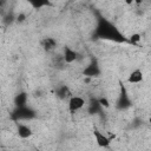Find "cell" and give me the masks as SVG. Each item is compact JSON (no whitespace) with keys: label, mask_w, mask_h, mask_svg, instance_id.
Instances as JSON below:
<instances>
[{"label":"cell","mask_w":151,"mask_h":151,"mask_svg":"<svg viewBox=\"0 0 151 151\" xmlns=\"http://www.w3.org/2000/svg\"><path fill=\"white\" fill-rule=\"evenodd\" d=\"M94 34L97 38L99 39H104V40H109V41H114L118 44L122 42H129V38H126L120 29L110 20H107L106 18H99L97 26L94 28Z\"/></svg>","instance_id":"1"},{"label":"cell","mask_w":151,"mask_h":151,"mask_svg":"<svg viewBox=\"0 0 151 151\" xmlns=\"http://www.w3.org/2000/svg\"><path fill=\"white\" fill-rule=\"evenodd\" d=\"M12 117H13V119H15V120H27V119L34 118V117H35V112H34L31 107H28L27 105H25V106H19V107H17V109L14 110Z\"/></svg>","instance_id":"2"},{"label":"cell","mask_w":151,"mask_h":151,"mask_svg":"<svg viewBox=\"0 0 151 151\" xmlns=\"http://www.w3.org/2000/svg\"><path fill=\"white\" fill-rule=\"evenodd\" d=\"M131 105V100H130V97L126 92V88L124 86L123 83H120V92H119V97H118V100H117V109L119 110H125L127 107H130Z\"/></svg>","instance_id":"3"},{"label":"cell","mask_w":151,"mask_h":151,"mask_svg":"<svg viewBox=\"0 0 151 151\" xmlns=\"http://www.w3.org/2000/svg\"><path fill=\"white\" fill-rule=\"evenodd\" d=\"M86 101L83 97L80 96H71L68 98V103H67V107H68V111L74 113V112H78L79 110H81L84 106H85Z\"/></svg>","instance_id":"4"},{"label":"cell","mask_w":151,"mask_h":151,"mask_svg":"<svg viewBox=\"0 0 151 151\" xmlns=\"http://www.w3.org/2000/svg\"><path fill=\"white\" fill-rule=\"evenodd\" d=\"M93 136H94V139H96L98 146H100V147H105V149H106V147H110L111 139H110L106 134H104L101 131H99L97 127L93 129Z\"/></svg>","instance_id":"5"},{"label":"cell","mask_w":151,"mask_h":151,"mask_svg":"<svg viewBox=\"0 0 151 151\" xmlns=\"http://www.w3.org/2000/svg\"><path fill=\"white\" fill-rule=\"evenodd\" d=\"M63 58H64V60H65L66 64H72V63H74V61L79 58V53H78L76 50H73L72 47L65 46V47H64Z\"/></svg>","instance_id":"6"},{"label":"cell","mask_w":151,"mask_h":151,"mask_svg":"<svg viewBox=\"0 0 151 151\" xmlns=\"http://www.w3.org/2000/svg\"><path fill=\"white\" fill-rule=\"evenodd\" d=\"M17 133L21 139H27L33 134V131H32L31 126H28L27 124L19 123L17 126Z\"/></svg>","instance_id":"7"},{"label":"cell","mask_w":151,"mask_h":151,"mask_svg":"<svg viewBox=\"0 0 151 151\" xmlns=\"http://www.w3.org/2000/svg\"><path fill=\"white\" fill-rule=\"evenodd\" d=\"M144 79V74H143V71L140 68H136L133 70L129 77H127V83L129 84H139L142 83Z\"/></svg>","instance_id":"8"},{"label":"cell","mask_w":151,"mask_h":151,"mask_svg":"<svg viewBox=\"0 0 151 151\" xmlns=\"http://www.w3.org/2000/svg\"><path fill=\"white\" fill-rule=\"evenodd\" d=\"M83 73L86 77H98L100 74V67L96 61H93V63H91L90 65H87L85 67Z\"/></svg>","instance_id":"9"},{"label":"cell","mask_w":151,"mask_h":151,"mask_svg":"<svg viewBox=\"0 0 151 151\" xmlns=\"http://www.w3.org/2000/svg\"><path fill=\"white\" fill-rule=\"evenodd\" d=\"M41 47L45 52L50 53V52H53L57 47V40L54 38H51V37H47L45 39L41 40Z\"/></svg>","instance_id":"10"},{"label":"cell","mask_w":151,"mask_h":151,"mask_svg":"<svg viewBox=\"0 0 151 151\" xmlns=\"http://www.w3.org/2000/svg\"><path fill=\"white\" fill-rule=\"evenodd\" d=\"M33 8L35 9H40V8H44V7H50L52 6V2L51 0H26Z\"/></svg>","instance_id":"11"},{"label":"cell","mask_w":151,"mask_h":151,"mask_svg":"<svg viewBox=\"0 0 151 151\" xmlns=\"http://www.w3.org/2000/svg\"><path fill=\"white\" fill-rule=\"evenodd\" d=\"M14 104H15L17 107L27 105V94L25 92H21L19 94H17L15 98H14Z\"/></svg>","instance_id":"12"},{"label":"cell","mask_w":151,"mask_h":151,"mask_svg":"<svg viewBox=\"0 0 151 151\" xmlns=\"http://www.w3.org/2000/svg\"><path fill=\"white\" fill-rule=\"evenodd\" d=\"M57 96L60 99H66V98H70L72 94H71V91H70V88L67 86H60L57 90Z\"/></svg>","instance_id":"13"},{"label":"cell","mask_w":151,"mask_h":151,"mask_svg":"<svg viewBox=\"0 0 151 151\" xmlns=\"http://www.w3.org/2000/svg\"><path fill=\"white\" fill-rule=\"evenodd\" d=\"M140 39H142V35H140L139 33H133V34L130 35L129 42L132 44V45H138V42L140 41Z\"/></svg>","instance_id":"14"},{"label":"cell","mask_w":151,"mask_h":151,"mask_svg":"<svg viewBox=\"0 0 151 151\" xmlns=\"http://www.w3.org/2000/svg\"><path fill=\"white\" fill-rule=\"evenodd\" d=\"M98 101H99L100 106H103V107H110V101H109V99L106 97H100L98 99Z\"/></svg>","instance_id":"15"},{"label":"cell","mask_w":151,"mask_h":151,"mask_svg":"<svg viewBox=\"0 0 151 151\" xmlns=\"http://www.w3.org/2000/svg\"><path fill=\"white\" fill-rule=\"evenodd\" d=\"M24 20H25V15L24 14H20L18 17V21H24Z\"/></svg>","instance_id":"16"},{"label":"cell","mask_w":151,"mask_h":151,"mask_svg":"<svg viewBox=\"0 0 151 151\" xmlns=\"http://www.w3.org/2000/svg\"><path fill=\"white\" fill-rule=\"evenodd\" d=\"M125 4L126 5H132V4H134V0H125Z\"/></svg>","instance_id":"17"},{"label":"cell","mask_w":151,"mask_h":151,"mask_svg":"<svg viewBox=\"0 0 151 151\" xmlns=\"http://www.w3.org/2000/svg\"><path fill=\"white\" fill-rule=\"evenodd\" d=\"M143 1H144V0H134V4H136V5H142Z\"/></svg>","instance_id":"18"},{"label":"cell","mask_w":151,"mask_h":151,"mask_svg":"<svg viewBox=\"0 0 151 151\" xmlns=\"http://www.w3.org/2000/svg\"><path fill=\"white\" fill-rule=\"evenodd\" d=\"M149 123H150V124H151V117H150V118H149Z\"/></svg>","instance_id":"19"}]
</instances>
